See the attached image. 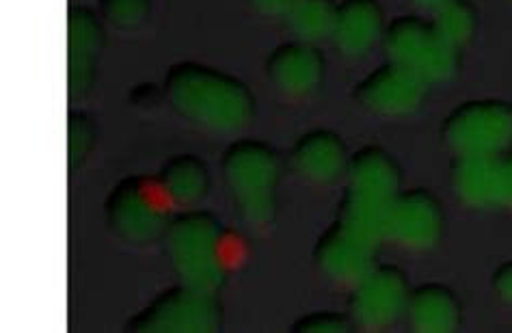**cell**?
<instances>
[{"label":"cell","mask_w":512,"mask_h":333,"mask_svg":"<svg viewBox=\"0 0 512 333\" xmlns=\"http://www.w3.org/2000/svg\"><path fill=\"white\" fill-rule=\"evenodd\" d=\"M165 96L188 122L214 132L245 128L255 111L247 83L197 61H180L165 74Z\"/></svg>","instance_id":"1"},{"label":"cell","mask_w":512,"mask_h":333,"mask_svg":"<svg viewBox=\"0 0 512 333\" xmlns=\"http://www.w3.org/2000/svg\"><path fill=\"white\" fill-rule=\"evenodd\" d=\"M167 260L180 282L217 292L227 277L225 228L208 210H186L163 234Z\"/></svg>","instance_id":"2"},{"label":"cell","mask_w":512,"mask_h":333,"mask_svg":"<svg viewBox=\"0 0 512 333\" xmlns=\"http://www.w3.org/2000/svg\"><path fill=\"white\" fill-rule=\"evenodd\" d=\"M221 173L242 221L255 228L273 221L281 176L277 150L258 139H238L223 152Z\"/></svg>","instance_id":"3"},{"label":"cell","mask_w":512,"mask_h":333,"mask_svg":"<svg viewBox=\"0 0 512 333\" xmlns=\"http://www.w3.org/2000/svg\"><path fill=\"white\" fill-rule=\"evenodd\" d=\"M169 206L156 178L128 176L117 182L106 197V221L121 241L150 245L163 241L171 221Z\"/></svg>","instance_id":"4"},{"label":"cell","mask_w":512,"mask_h":333,"mask_svg":"<svg viewBox=\"0 0 512 333\" xmlns=\"http://www.w3.org/2000/svg\"><path fill=\"white\" fill-rule=\"evenodd\" d=\"M383 48L389 61L407 65L428 85L452 78L458 70V52L441 39L433 22L420 16H398L385 26Z\"/></svg>","instance_id":"5"},{"label":"cell","mask_w":512,"mask_h":333,"mask_svg":"<svg viewBox=\"0 0 512 333\" xmlns=\"http://www.w3.org/2000/svg\"><path fill=\"white\" fill-rule=\"evenodd\" d=\"M221 327L217 292L180 282L130 318L126 329L137 333H210Z\"/></svg>","instance_id":"6"},{"label":"cell","mask_w":512,"mask_h":333,"mask_svg":"<svg viewBox=\"0 0 512 333\" xmlns=\"http://www.w3.org/2000/svg\"><path fill=\"white\" fill-rule=\"evenodd\" d=\"M441 135L456 154H502L512 143V104L497 98L458 104L443 119Z\"/></svg>","instance_id":"7"},{"label":"cell","mask_w":512,"mask_h":333,"mask_svg":"<svg viewBox=\"0 0 512 333\" xmlns=\"http://www.w3.org/2000/svg\"><path fill=\"white\" fill-rule=\"evenodd\" d=\"M348 316L357 327L368 331H381L394 325L407 310L411 288L396 266L381 264L350 286Z\"/></svg>","instance_id":"8"},{"label":"cell","mask_w":512,"mask_h":333,"mask_svg":"<svg viewBox=\"0 0 512 333\" xmlns=\"http://www.w3.org/2000/svg\"><path fill=\"white\" fill-rule=\"evenodd\" d=\"M443 221L441 204L433 193L426 189L398 191L387 210L385 241L411 251L430 249L439 243Z\"/></svg>","instance_id":"9"},{"label":"cell","mask_w":512,"mask_h":333,"mask_svg":"<svg viewBox=\"0 0 512 333\" xmlns=\"http://www.w3.org/2000/svg\"><path fill=\"white\" fill-rule=\"evenodd\" d=\"M426 91L428 83L420 74L387 59L357 85L355 98L372 113L407 115L424 102Z\"/></svg>","instance_id":"10"},{"label":"cell","mask_w":512,"mask_h":333,"mask_svg":"<svg viewBox=\"0 0 512 333\" xmlns=\"http://www.w3.org/2000/svg\"><path fill=\"white\" fill-rule=\"evenodd\" d=\"M104 46V26L98 13L74 5L67 13V91L83 98L96 81L98 57Z\"/></svg>","instance_id":"11"},{"label":"cell","mask_w":512,"mask_h":333,"mask_svg":"<svg viewBox=\"0 0 512 333\" xmlns=\"http://www.w3.org/2000/svg\"><path fill=\"white\" fill-rule=\"evenodd\" d=\"M376 245L363 241L361 236L350 232L346 225L335 221L331 228L318 238L314 260L320 273L335 284L353 286L357 279L366 275L374 266Z\"/></svg>","instance_id":"12"},{"label":"cell","mask_w":512,"mask_h":333,"mask_svg":"<svg viewBox=\"0 0 512 333\" xmlns=\"http://www.w3.org/2000/svg\"><path fill=\"white\" fill-rule=\"evenodd\" d=\"M266 76L286 96H307L325 78V57L314 44L294 39L268 55Z\"/></svg>","instance_id":"13"},{"label":"cell","mask_w":512,"mask_h":333,"mask_svg":"<svg viewBox=\"0 0 512 333\" xmlns=\"http://www.w3.org/2000/svg\"><path fill=\"white\" fill-rule=\"evenodd\" d=\"M452 191L469 208L504 206L500 154H456Z\"/></svg>","instance_id":"14"},{"label":"cell","mask_w":512,"mask_h":333,"mask_svg":"<svg viewBox=\"0 0 512 333\" xmlns=\"http://www.w3.org/2000/svg\"><path fill=\"white\" fill-rule=\"evenodd\" d=\"M385 16L379 0H342L335 7L331 39L346 57H363L383 42Z\"/></svg>","instance_id":"15"},{"label":"cell","mask_w":512,"mask_h":333,"mask_svg":"<svg viewBox=\"0 0 512 333\" xmlns=\"http://www.w3.org/2000/svg\"><path fill=\"white\" fill-rule=\"evenodd\" d=\"M348 150L344 139L338 132L327 128L309 130L294 143L290 152V163L294 171L301 178L316 182V184H329L338 180L346 173L348 167Z\"/></svg>","instance_id":"16"},{"label":"cell","mask_w":512,"mask_h":333,"mask_svg":"<svg viewBox=\"0 0 512 333\" xmlns=\"http://www.w3.org/2000/svg\"><path fill=\"white\" fill-rule=\"evenodd\" d=\"M344 176L348 191L381 199V202H392L402 182L396 158L379 145H368L350 154Z\"/></svg>","instance_id":"17"},{"label":"cell","mask_w":512,"mask_h":333,"mask_svg":"<svg viewBox=\"0 0 512 333\" xmlns=\"http://www.w3.org/2000/svg\"><path fill=\"white\" fill-rule=\"evenodd\" d=\"M404 318L415 333H452L461 325V301L448 286L422 284L411 290Z\"/></svg>","instance_id":"18"},{"label":"cell","mask_w":512,"mask_h":333,"mask_svg":"<svg viewBox=\"0 0 512 333\" xmlns=\"http://www.w3.org/2000/svg\"><path fill=\"white\" fill-rule=\"evenodd\" d=\"M156 182L171 206L191 208L208 195L210 171L195 154H175L160 167Z\"/></svg>","instance_id":"19"},{"label":"cell","mask_w":512,"mask_h":333,"mask_svg":"<svg viewBox=\"0 0 512 333\" xmlns=\"http://www.w3.org/2000/svg\"><path fill=\"white\" fill-rule=\"evenodd\" d=\"M392 202H381V199H374L368 195H361L355 191L344 193L340 210H338V221L350 232L361 236L363 241L379 247L385 241V223H387V210Z\"/></svg>","instance_id":"20"},{"label":"cell","mask_w":512,"mask_h":333,"mask_svg":"<svg viewBox=\"0 0 512 333\" xmlns=\"http://www.w3.org/2000/svg\"><path fill=\"white\" fill-rule=\"evenodd\" d=\"M284 18L296 39L314 44L318 39L331 37L335 5L331 0H294Z\"/></svg>","instance_id":"21"},{"label":"cell","mask_w":512,"mask_h":333,"mask_svg":"<svg viewBox=\"0 0 512 333\" xmlns=\"http://www.w3.org/2000/svg\"><path fill=\"white\" fill-rule=\"evenodd\" d=\"M430 22L441 39L461 50L478 29V11L469 0H448L433 11Z\"/></svg>","instance_id":"22"},{"label":"cell","mask_w":512,"mask_h":333,"mask_svg":"<svg viewBox=\"0 0 512 333\" xmlns=\"http://www.w3.org/2000/svg\"><path fill=\"white\" fill-rule=\"evenodd\" d=\"M100 16L117 31H134L150 18L152 0H98Z\"/></svg>","instance_id":"23"},{"label":"cell","mask_w":512,"mask_h":333,"mask_svg":"<svg viewBox=\"0 0 512 333\" xmlns=\"http://www.w3.org/2000/svg\"><path fill=\"white\" fill-rule=\"evenodd\" d=\"M93 143H96V126H93L91 117L83 111H72L67 117V161H70V169L85 163Z\"/></svg>","instance_id":"24"},{"label":"cell","mask_w":512,"mask_h":333,"mask_svg":"<svg viewBox=\"0 0 512 333\" xmlns=\"http://www.w3.org/2000/svg\"><path fill=\"white\" fill-rule=\"evenodd\" d=\"M353 321L350 316L331 312V310H322V312H312L299 321L294 323L296 333H346L353 329Z\"/></svg>","instance_id":"25"},{"label":"cell","mask_w":512,"mask_h":333,"mask_svg":"<svg viewBox=\"0 0 512 333\" xmlns=\"http://www.w3.org/2000/svg\"><path fill=\"white\" fill-rule=\"evenodd\" d=\"M493 290L504 303L512 305V260L500 264L493 273Z\"/></svg>","instance_id":"26"},{"label":"cell","mask_w":512,"mask_h":333,"mask_svg":"<svg viewBox=\"0 0 512 333\" xmlns=\"http://www.w3.org/2000/svg\"><path fill=\"white\" fill-rule=\"evenodd\" d=\"M294 0H249L253 9H258L264 16H286Z\"/></svg>","instance_id":"27"},{"label":"cell","mask_w":512,"mask_h":333,"mask_svg":"<svg viewBox=\"0 0 512 333\" xmlns=\"http://www.w3.org/2000/svg\"><path fill=\"white\" fill-rule=\"evenodd\" d=\"M502 180H504V206H512V148L500 154Z\"/></svg>","instance_id":"28"},{"label":"cell","mask_w":512,"mask_h":333,"mask_svg":"<svg viewBox=\"0 0 512 333\" xmlns=\"http://www.w3.org/2000/svg\"><path fill=\"white\" fill-rule=\"evenodd\" d=\"M409 3L415 5V7H420V9H426V11H435L443 3H448V0H409Z\"/></svg>","instance_id":"29"}]
</instances>
